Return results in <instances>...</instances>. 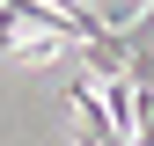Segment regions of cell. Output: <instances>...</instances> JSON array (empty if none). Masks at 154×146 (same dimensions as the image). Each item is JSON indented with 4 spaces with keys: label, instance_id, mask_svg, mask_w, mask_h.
Returning <instances> with one entry per match:
<instances>
[{
    "label": "cell",
    "instance_id": "1",
    "mask_svg": "<svg viewBox=\"0 0 154 146\" xmlns=\"http://www.w3.org/2000/svg\"><path fill=\"white\" fill-rule=\"evenodd\" d=\"M88 15H95L103 29H118V36H125V29L147 15V0H88Z\"/></svg>",
    "mask_w": 154,
    "mask_h": 146
}]
</instances>
